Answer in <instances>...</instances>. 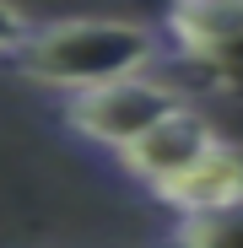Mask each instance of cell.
I'll return each instance as SVG.
<instances>
[{"label":"cell","mask_w":243,"mask_h":248,"mask_svg":"<svg viewBox=\"0 0 243 248\" xmlns=\"http://www.w3.org/2000/svg\"><path fill=\"white\" fill-rule=\"evenodd\" d=\"M168 44L162 32L141 22H119V16H60V22H32L27 44L11 54V65L54 92H92L108 81H130L146 76Z\"/></svg>","instance_id":"1"},{"label":"cell","mask_w":243,"mask_h":248,"mask_svg":"<svg viewBox=\"0 0 243 248\" xmlns=\"http://www.w3.org/2000/svg\"><path fill=\"white\" fill-rule=\"evenodd\" d=\"M173 108H184V97L173 87H162V81H151V76H130V81H108V87H92V92H70L60 103V124L76 140L125 156Z\"/></svg>","instance_id":"2"},{"label":"cell","mask_w":243,"mask_h":248,"mask_svg":"<svg viewBox=\"0 0 243 248\" xmlns=\"http://www.w3.org/2000/svg\"><path fill=\"white\" fill-rule=\"evenodd\" d=\"M162 44L211 87L243 92V0H168Z\"/></svg>","instance_id":"3"},{"label":"cell","mask_w":243,"mask_h":248,"mask_svg":"<svg viewBox=\"0 0 243 248\" xmlns=\"http://www.w3.org/2000/svg\"><path fill=\"white\" fill-rule=\"evenodd\" d=\"M216 140H222V135H216L211 124L184 103V108H173L168 119L157 124V130H146L125 156H119V168H125L141 189H151V194L162 200L173 184H184V178L200 168V162L211 156Z\"/></svg>","instance_id":"4"},{"label":"cell","mask_w":243,"mask_h":248,"mask_svg":"<svg viewBox=\"0 0 243 248\" xmlns=\"http://www.w3.org/2000/svg\"><path fill=\"white\" fill-rule=\"evenodd\" d=\"M162 205H168L173 216H194V211H222V205H243V146L232 140H216L211 156L200 162V168L173 184L168 194H162Z\"/></svg>","instance_id":"5"},{"label":"cell","mask_w":243,"mask_h":248,"mask_svg":"<svg viewBox=\"0 0 243 248\" xmlns=\"http://www.w3.org/2000/svg\"><path fill=\"white\" fill-rule=\"evenodd\" d=\"M168 248H243V205L178 216L168 227Z\"/></svg>","instance_id":"6"},{"label":"cell","mask_w":243,"mask_h":248,"mask_svg":"<svg viewBox=\"0 0 243 248\" xmlns=\"http://www.w3.org/2000/svg\"><path fill=\"white\" fill-rule=\"evenodd\" d=\"M27 32H32V22L11 6V0H0V60H11V54L27 44Z\"/></svg>","instance_id":"7"}]
</instances>
